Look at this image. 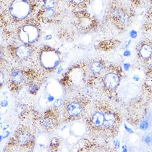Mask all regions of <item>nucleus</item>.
Here are the masks:
<instances>
[{"instance_id":"f257e3e1","label":"nucleus","mask_w":152,"mask_h":152,"mask_svg":"<svg viewBox=\"0 0 152 152\" xmlns=\"http://www.w3.org/2000/svg\"><path fill=\"white\" fill-rule=\"evenodd\" d=\"M32 5L29 0H12L9 6V12L13 18L23 20L30 15Z\"/></svg>"},{"instance_id":"f03ea898","label":"nucleus","mask_w":152,"mask_h":152,"mask_svg":"<svg viewBox=\"0 0 152 152\" xmlns=\"http://www.w3.org/2000/svg\"><path fill=\"white\" fill-rule=\"evenodd\" d=\"M39 36L38 29L33 24L23 26L20 32V39L26 43H33Z\"/></svg>"},{"instance_id":"7ed1b4c3","label":"nucleus","mask_w":152,"mask_h":152,"mask_svg":"<svg viewBox=\"0 0 152 152\" xmlns=\"http://www.w3.org/2000/svg\"><path fill=\"white\" fill-rule=\"evenodd\" d=\"M104 83L107 88H115L119 83V78L115 74L109 73L104 77Z\"/></svg>"},{"instance_id":"20e7f679","label":"nucleus","mask_w":152,"mask_h":152,"mask_svg":"<svg viewBox=\"0 0 152 152\" xmlns=\"http://www.w3.org/2000/svg\"><path fill=\"white\" fill-rule=\"evenodd\" d=\"M67 111L70 116L75 117L79 115L82 111L81 105L76 102H73L69 104Z\"/></svg>"},{"instance_id":"39448f33","label":"nucleus","mask_w":152,"mask_h":152,"mask_svg":"<svg viewBox=\"0 0 152 152\" xmlns=\"http://www.w3.org/2000/svg\"><path fill=\"white\" fill-rule=\"evenodd\" d=\"M16 56L20 59L28 58L31 54V49L26 45H21L16 49Z\"/></svg>"},{"instance_id":"423d86ee","label":"nucleus","mask_w":152,"mask_h":152,"mask_svg":"<svg viewBox=\"0 0 152 152\" xmlns=\"http://www.w3.org/2000/svg\"><path fill=\"white\" fill-rule=\"evenodd\" d=\"M104 115L101 112H97L92 115L91 122L95 127H100L104 123Z\"/></svg>"},{"instance_id":"0eeeda50","label":"nucleus","mask_w":152,"mask_h":152,"mask_svg":"<svg viewBox=\"0 0 152 152\" xmlns=\"http://www.w3.org/2000/svg\"><path fill=\"white\" fill-rule=\"evenodd\" d=\"M104 126L105 128H110L113 127L116 123V117L111 112H107L104 115Z\"/></svg>"},{"instance_id":"6e6552de","label":"nucleus","mask_w":152,"mask_h":152,"mask_svg":"<svg viewBox=\"0 0 152 152\" xmlns=\"http://www.w3.org/2000/svg\"><path fill=\"white\" fill-rule=\"evenodd\" d=\"M140 53L142 58L144 59H148L152 56V47L149 45L145 44L140 48Z\"/></svg>"},{"instance_id":"1a4fd4ad","label":"nucleus","mask_w":152,"mask_h":152,"mask_svg":"<svg viewBox=\"0 0 152 152\" xmlns=\"http://www.w3.org/2000/svg\"><path fill=\"white\" fill-rule=\"evenodd\" d=\"M31 136L29 133L26 131H24L20 133L18 137V141L20 145H23L27 144L30 140Z\"/></svg>"},{"instance_id":"9d476101","label":"nucleus","mask_w":152,"mask_h":152,"mask_svg":"<svg viewBox=\"0 0 152 152\" xmlns=\"http://www.w3.org/2000/svg\"><path fill=\"white\" fill-rule=\"evenodd\" d=\"M11 76L12 81L15 84H20L23 80L22 74L18 70L13 71L11 74Z\"/></svg>"},{"instance_id":"9b49d317","label":"nucleus","mask_w":152,"mask_h":152,"mask_svg":"<svg viewBox=\"0 0 152 152\" xmlns=\"http://www.w3.org/2000/svg\"><path fill=\"white\" fill-rule=\"evenodd\" d=\"M102 69V65L100 62H95L91 66V70L94 74H98L101 71Z\"/></svg>"},{"instance_id":"f8f14e48","label":"nucleus","mask_w":152,"mask_h":152,"mask_svg":"<svg viewBox=\"0 0 152 152\" xmlns=\"http://www.w3.org/2000/svg\"><path fill=\"white\" fill-rule=\"evenodd\" d=\"M56 6V0H44L43 6L45 9H54Z\"/></svg>"},{"instance_id":"ddd939ff","label":"nucleus","mask_w":152,"mask_h":152,"mask_svg":"<svg viewBox=\"0 0 152 152\" xmlns=\"http://www.w3.org/2000/svg\"><path fill=\"white\" fill-rule=\"evenodd\" d=\"M56 15V12L54 9H45L43 13V16L46 19H52Z\"/></svg>"},{"instance_id":"4468645a","label":"nucleus","mask_w":152,"mask_h":152,"mask_svg":"<svg viewBox=\"0 0 152 152\" xmlns=\"http://www.w3.org/2000/svg\"><path fill=\"white\" fill-rule=\"evenodd\" d=\"M53 121L49 118H45L43 122V124L44 125V127L46 128H50L53 126Z\"/></svg>"},{"instance_id":"2eb2a0df","label":"nucleus","mask_w":152,"mask_h":152,"mask_svg":"<svg viewBox=\"0 0 152 152\" xmlns=\"http://www.w3.org/2000/svg\"><path fill=\"white\" fill-rule=\"evenodd\" d=\"M62 104V101L59 99L56 100L54 102V104L56 106V107H60V106Z\"/></svg>"},{"instance_id":"dca6fc26","label":"nucleus","mask_w":152,"mask_h":152,"mask_svg":"<svg viewBox=\"0 0 152 152\" xmlns=\"http://www.w3.org/2000/svg\"><path fill=\"white\" fill-rule=\"evenodd\" d=\"M8 126H9V124H8V122L6 121H4L1 124V128H2L3 129H7L8 128Z\"/></svg>"},{"instance_id":"f3484780","label":"nucleus","mask_w":152,"mask_h":152,"mask_svg":"<svg viewBox=\"0 0 152 152\" xmlns=\"http://www.w3.org/2000/svg\"><path fill=\"white\" fill-rule=\"evenodd\" d=\"M148 126V123H147V122H145V121H144L142 124H140V129H146V128H147Z\"/></svg>"},{"instance_id":"a211bd4d","label":"nucleus","mask_w":152,"mask_h":152,"mask_svg":"<svg viewBox=\"0 0 152 152\" xmlns=\"http://www.w3.org/2000/svg\"><path fill=\"white\" fill-rule=\"evenodd\" d=\"M73 4H81L84 0H70Z\"/></svg>"},{"instance_id":"6ab92c4d","label":"nucleus","mask_w":152,"mask_h":152,"mask_svg":"<svg viewBox=\"0 0 152 152\" xmlns=\"http://www.w3.org/2000/svg\"><path fill=\"white\" fill-rule=\"evenodd\" d=\"M145 141L147 143H150L152 142V138L151 137H147L145 140Z\"/></svg>"},{"instance_id":"aec40b11","label":"nucleus","mask_w":152,"mask_h":152,"mask_svg":"<svg viewBox=\"0 0 152 152\" xmlns=\"http://www.w3.org/2000/svg\"><path fill=\"white\" fill-rule=\"evenodd\" d=\"M8 134H9V132H4V137H6L8 136Z\"/></svg>"},{"instance_id":"412c9836","label":"nucleus","mask_w":152,"mask_h":152,"mask_svg":"<svg viewBox=\"0 0 152 152\" xmlns=\"http://www.w3.org/2000/svg\"><path fill=\"white\" fill-rule=\"evenodd\" d=\"M134 79L136 80V81H138V80H139V77L138 76H134Z\"/></svg>"}]
</instances>
